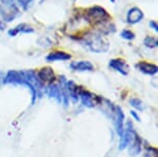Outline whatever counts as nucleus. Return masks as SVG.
Segmentation results:
<instances>
[{"mask_svg":"<svg viewBox=\"0 0 158 157\" xmlns=\"http://www.w3.org/2000/svg\"><path fill=\"white\" fill-rule=\"evenodd\" d=\"M40 79H43L44 81H46V82H52L55 80L54 72L50 68L41 69V72H40Z\"/></svg>","mask_w":158,"mask_h":157,"instance_id":"obj_1","label":"nucleus"},{"mask_svg":"<svg viewBox=\"0 0 158 157\" xmlns=\"http://www.w3.org/2000/svg\"><path fill=\"white\" fill-rule=\"evenodd\" d=\"M139 67L143 72H147V73H155L157 70V67L155 65H152V64H148V63H141L139 64Z\"/></svg>","mask_w":158,"mask_h":157,"instance_id":"obj_2","label":"nucleus"}]
</instances>
